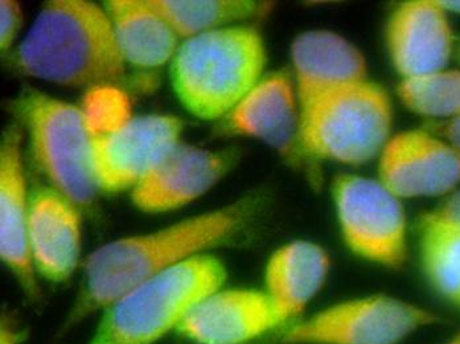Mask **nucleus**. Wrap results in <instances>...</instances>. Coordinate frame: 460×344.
I'll use <instances>...</instances> for the list:
<instances>
[{
  "label": "nucleus",
  "mask_w": 460,
  "mask_h": 344,
  "mask_svg": "<svg viewBox=\"0 0 460 344\" xmlns=\"http://www.w3.org/2000/svg\"><path fill=\"white\" fill-rule=\"evenodd\" d=\"M257 207L254 198H243L164 228L101 246L84 265L72 320L106 309L143 282L228 244L245 231Z\"/></svg>",
  "instance_id": "nucleus-1"
},
{
  "label": "nucleus",
  "mask_w": 460,
  "mask_h": 344,
  "mask_svg": "<svg viewBox=\"0 0 460 344\" xmlns=\"http://www.w3.org/2000/svg\"><path fill=\"white\" fill-rule=\"evenodd\" d=\"M18 72L56 85H117L126 74L105 7L88 0L46 3L13 56Z\"/></svg>",
  "instance_id": "nucleus-2"
},
{
  "label": "nucleus",
  "mask_w": 460,
  "mask_h": 344,
  "mask_svg": "<svg viewBox=\"0 0 460 344\" xmlns=\"http://www.w3.org/2000/svg\"><path fill=\"white\" fill-rule=\"evenodd\" d=\"M262 36L234 24L185 39L170 63L171 85L188 113L204 121L226 119L265 75Z\"/></svg>",
  "instance_id": "nucleus-3"
},
{
  "label": "nucleus",
  "mask_w": 460,
  "mask_h": 344,
  "mask_svg": "<svg viewBox=\"0 0 460 344\" xmlns=\"http://www.w3.org/2000/svg\"><path fill=\"white\" fill-rule=\"evenodd\" d=\"M220 260L201 254L131 289L103 309L89 344H154L179 331L193 309L226 285Z\"/></svg>",
  "instance_id": "nucleus-4"
},
{
  "label": "nucleus",
  "mask_w": 460,
  "mask_h": 344,
  "mask_svg": "<svg viewBox=\"0 0 460 344\" xmlns=\"http://www.w3.org/2000/svg\"><path fill=\"white\" fill-rule=\"evenodd\" d=\"M392 126L391 97L368 78L300 111L298 148L314 159L361 166L380 156Z\"/></svg>",
  "instance_id": "nucleus-5"
},
{
  "label": "nucleus",
  "mask_w": 460,
  "mask_h": 344,
  "mask_svg": "<svg viewBox=\"0 0 460 344\" xmlns=\"http://www.w3.org/2000/svg\"><path fill=\"white\" fill-rule=\"evenodd\" d=\"M11 109L27 133L33 162L49 187L75 206L91 203L98 187L93 172V136L81 106L25 89Z\"/></svg>",
  "instance_id": "nucleus-6"
},
{
  "label": "nucleus",
  "mask_w": 460,
  "mask_h": 344,
  "mask_svg": "<svg viewBox=\"0 0 460 344\" xmlns=\"http://www.w3.org/2000/svg\"><path fill=\"white\" fill-rule=\"evenodd\" d=\"M341 236L350 251L373 264L400 269L408 259V220L402 198L378 179L341 173L332 183Z\"/></svg>",
  "instance_id": "nucleus-7"
},
{
  "label": "nucleus",
  "mask_w": 460,
  "mask_h": 344,
  "mask_svg": "<svg viewBox=\"0 0 460 344\" xmlns=\"http://www.w3.org/2000/svg\"><path fill=\"white\" fill-rule=\"evenodd\" d=\"M428 310L378 295L348 299L279 331L285 344H398L422 327L436 323Z\"/></svg>",
  "instance_id": "nucleus-8"
},
{
  "label": "nucleus",
  "mask_w": 460,
  "mask_h": 344,
  "mask_svg": "<svg viewBox=\"0 0 460 344\" xmlns=\"http://www.w3.org/2000/svg\"><path fill=\"white\" fill-rule=\"evenodd\" d=\"M377 159L378 181L402 200L448 197L460 187V153L433 131L393 134Z\"/></svg>",
  "instance_id": "nucleus-9"
},
{
  "label": "nucleus",
  "mask_w": 460,
  "mask_h": 344,
  "mask_svg": "<svg viewBox=\"0 0 460 344\" xmlns=\"http://www.w3.org/2000/svg\"><path fill=\"white\" fill-rule=\"evenodd\" d=\"M183 122L170 114L133 117L125 126L93 137V172L98 191L133 190L151 167L181 142Z\"/></svg>",
  "instance_id": "nucleus-10"
},
{
  "label": "nucleus",
  "mask_w": 460,
  "mask_h": 344,
  "mask_svg": "<svg viewBox=\"0 0 460 344\" xmlns=\"http://www.w3.org/2000/svg\"><path fill=\"white\" fill-rule=\"evenodd\" d=\"M230 166L229 154L179 142L131 190V201L146 214L176 211L207 194Z\"/></svg>",
  "instance_id": "nucleus-11"
},
{
  "label": "nucleus",
  "mask_w": 460,
  "mask_h": 344,
  "mask_svg": "<svg viewBox=\"0 0 460 344\" xmlns=\"http://www.w3.org/2000/svg\"><path fill=\"white\" fill-rule=\"evenodd\" d=\"M386 49L402 80L448 68L456 38L439 0H409L395 7L385 27Z\"/></svg>",
  "instance_id": "nucleus-12"
},
{
  "label": "nucleus",
  "mask_w": 460,
  "mask_h": 344,
  "mask_svg": "<svg viewBox=\"0 0 460 344\" xmlns=\"http://www.w3.org/2000/svg\"><path fill=\"white\" fill-rule=\"evenodd\" d=\"M23 128L8 125L0 141V259L28 295H38L30 249V200L25 181Z\"/></svg>",
  "instance_id": "nucleus-13"
},
{
  "label": "nucleus",
  "mask_w": 460,
  "mask_h": 344,
  "mask_svg": "<svg viewBox=\"0 0 460 344\" xmlns=\"http://www.w3.org/2000/svg\"><path fill=\"white\" fill-rule=\"evenodd\" d=\"M285 326L263 290L221 287L190 312L179 332L196 344H245Z\"/></svg>",
  "instance_id": "nucleus-14"
},
{
  "label": "nucleus",
  "mask_w": 460,
  "mask_h": 344,
  "mask_svg": "<svg viewBox=\"0 0 460 344\" xmlns=\"http://www.w3.org/2000/svg\"><path fill=\"white\" fill-rule=\"evenodd\" d=\"M291 61L300 111L331 92L368 80L361 50L332 31L300 33L291 46Z\"/></svg>",
  "instance_id": "nucleus-15"
},
{
  "label": "nucleus",
  "mask_w": 460,
  "mask_h": 344,
  "mask_svg": "<svg viewBox=\"0 0 460 344\" xmlns=\"http://www.w3.org/2000/svg\"><path fill=\"white\" fill-rule=\"evenodd\" d=\"M81 216L78 206L52 187L31 194L30 249L36 274L47 281H66L81 256Z\"/></svg>",
  "instance_id": "nucleus-16"
},
{
  "label": "nucleus",
  "mask_w": 460,
  "mask_h": 344,
  "mask_svg": "<svg viewBox=\"0 0 460 344\" xmlns=\"http://www.w3.org/2000/svg\"><path fill=\"white\" fill-rule=\"evenodd\" d=\"M229 131L260 139L280 153L298 148L300 109L293 75H263L226 117Z\"/></svg>",
  "instance_id": "nucleus-17"
},
{
  "label": "nucleus",
  "mask_w": 460,
  "mask_h": 344,
  "mask_svg": "<svg viewBox=\"0 0 460 344\" xmlns=\"http://www.w3.org/2000/svg\"><path fill=\"white\" fill-rule=\"evenodd\" d=\"M330 268L327 251L307 240L288 243L271 254L266 264L263 292L286 324L299 320L324 287Z\"/></svg>",
  "instance_id": "nucleus-18"
},
{
  "label": "nucleus",
  "mask_w": 460,
  "mask_h": 344,
  "mask_svg": "<svg viewBox=\"0 0 460 344\" xmlns=\"http://www.w3.org/2000/svg\"><path fill=\"white\" fill-rule=\"evenodd\" d=\"M103 7L126 64L155 69L172 61L181 39L150 0H108Z\"/></svg>",
  "instance_id": "nucleus-19"
},
{
  "label": "nucleus",
  "mask_w": 460,
  "mask_h": 344,
  "mask_svg": "<svg viewBox=\"0 0 460 344\" xmlns=\"http://www.w3.org/2000/svg\"><path fill=\"white\" fill-rule=\"evenodd\" d=\"M418 239L429 284L443 299L460 307V224L429 212L418 222Z\"/></svg>",
  "instance_id": "nucleus-20"
},
{
  "label": "nucleus",
  "mask_w": 460,
  "mask_h": 344,
  "mask_svg": "<svg viewBox=\"0 0 460 344\" xmlns=\"http://www.w3.org/2000/svg\"><path fill=\"white\" fill-rule=\"evenodd\" d=\"M181 39L241 24L263 15L269 5L253 0H150Z\"/></svg>",
  "instance_id": "nucleus-21"
},
{
  "label": "nucleus",
  "mask_w": 460,
  "mask_h": 344,
  "mask_svg": "<svg viewBox=\"0 0 460 344\" xmlns=\"http://www.w3.org/2000/svg\"><path fill=\"white\" fill-rule=\"evenodd\" d=\"M397 92L403 105L418 116L442 121L460 117V69L401 80Z\"/></svg>",
  "instance_id": "nucleus-22"
},
{
  "label": "nucleus",
  "mask_w": 460,
  "mask_h": 344,
  "mask_svg": "<svg viewBox=\"0 0 460 344\" xmlns=\"http://www.w3.org/2000/svg\"><path fill=\"white\" fill-rule=\"evenodd\" d=\"M81 110L93 137L113 133L133 119L130 99L117 85L88 89Z\"/></svg>",
  "instance_id": "nucleus-23"
},
{
  "label": "nucleus",
  "mask_w": 460,
  "mask_h": 344,
  "mask_svg": "<svg viewBox=\"0 0 460 344\" xmlns=\"http://www.w3.org/2000/svg\"><path fill=\"white\" fill-rule=\"evenodd\" d=\"M23 25V11L18 2H0V49L3 53L13 49Z\"/></svg>",
  "instance_id": "nucleus-24"
},
{
  "label": "nucleus",
  "mask_w": 460,
  "mask_h": 344,
  "mask_svg": "<svg viewBox=\"0 0 460 344\" xmlns=\"http://www.w3.org/2000/svg\"><path fill=\"white\" fill-rule=\"evenodd\" d=\"M429 130L447 141L451 146L456 147L460 153V117L459 119H448V121L438 122L436 125L430 126Z\"/></svg>",
  "instance_id": "nucleus-25"
},
{
  "label": "nucleus",
  "mask_w": 460,
  "mask_h": 344,
  "mask_svg": "<svg viewBox=\"0 0 460 344\" xmlns=\"http://www.w3.org/2000/svg\"><path fill=\"white\" fill-rule=\"evenodd\" d=\"M433 212L443 219L460 224V187L453 194L446 197L443 203Z\"/></svg>",
  "instance_id": "nucleus-26"
},
{
  "label": "nucleus",
  "mask_w": 460,
  "mask_h": 344,
  "mask_svg": "<svg viewBox=\"0 0 460 344\" xmlns=\"http://www.w3.org/2000/svg\"><path fill=\"white\" fill-rule=\"evenodd\" d=\"M439 4L442 5L447 15L450 13L460 15V0H439Z\"/></svg>",
  "instance_id": "nucleus-27"
},
{
  "label": "nucleus",
  "mask_w": 460,
  "mask_h": 344,
  "mask_svg": "<svg viewBox=\"0 0 460 344\" xmlns=\"http://www.w3.org/2000/svg\"><path fill=\"white\" fill-rule=\"evenodd\" d=\"M0 344H19L18 338L15 337V332L11 331L8 327L2 330L0 334Z\"/></svg>",
  "instance_id": "nucleus-28"
},
{
  "label": "nucleus",
  "mask_w": 460,
  "mask_h": 344,
  "mask_svg": "<svg viewBox=\"0 0 460 344\" xmlns=\"http://www.w3.org/2000/svg\"><path fill=\"white\" fill-rule=\"evenodd\" d=\"M456 56L458 57L459 63H460V39L458 41H456Z\"/></svg>",
  "instance_id": "nucleus-29"
},
{
  "label": "nucleus",
  "mask_w": 460,
  "mask_h": 344,
  "mask_svg": "<svg viewBox=\"0 0 460 344\" xmlns=\"http://www.w3.org/2000/svg\"><path fill=\"white\" fill-rule=\"evenodd\" d=\"M446 344H460V334L456 335V338H453V340H451L450 342Z\"/></svg>",
  "instance_id": "nucleus-30"
}]
</instances>
